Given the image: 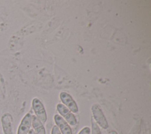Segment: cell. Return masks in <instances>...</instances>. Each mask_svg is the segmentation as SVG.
<instances>
[{"label":"cell","instance_id":"6da1fadb","mask_svg":"<svg viewBox=\"0 0 151 134\" xmlns=\"http://www.w3.org/2000/svg\"><path fill=\"white\" fill-rule=\"evenodd\" d=\"M91 112L96 123L101 128L107 129L109 128V123L100 105L96 103L93 104L91 106Z\"/></svg>","mask_w":151,"mask_h":134},{"label":"cell","instance_id":"7a4b0ae2","mask_svg":"<svg viewBox=\"0 0 151 134\" xmlns=\"http://www.w3.org/2000/svg\"><path fill=\"white\" fill-rule=\"evenodd\" d=\"M57 110L60 116L71 126H75L77 123V119L74 115L63 104L58 103L57 105Z\"/></svg>","mask_w":151,"mask_h":134},{"label":"cell","instance_id":"3957f363","mask_svg":"<svg viewBox=\"0 0 151 134\" xmlns=\"http://www.w3.org/2000/svg\"><path fill=\"white\" fill-rule=\"evenodd\" d=\"M32 107L35 114V116L42 123H45L47 119V116L42 102L38 98H34L32 101Z\"/></svg>","mask_w":151,"mask_h":134},{"label":"cell","instance_id":"277c9868","mask_svg":"<svg viewBox=\"0 0 151 134\" xmlns=\"http://www.w3.org/2000/svg\"><path fill=\"white\" fill-rule=\"evenodd\" d=\"M60 99L63 104L72 113H77L78 109L77 104L72 96L67 92L63 91L60 94Z\"/></svg>","mask_w":151,"mask_h":134},{"label":"cell","instance_id":"5b68a950","mask_svg":"<svg viewBox=\"0 0 151 134\" xmlns=\"http://www.w3.org/2000/svg\"><path fill=\"white\" fill-rule=\"evenodd\" d=\"M32 115L27 113L22 119L18 126L17 134H28L32 125Z\"/></svg>","mask_w":151,"mask_h":134},{"label":"cell","instance_id":"8992f818","mask_svg":"<svg viewBox=\"0 0 151 134\" xmlns=\"http://www.w3.org/2000/svg\"><path fill=\"white\" fill-rule=\"evenodd\" d=\"M13 118L9 113H4L1 117V124L4 134H13Z\"/></svg>","mask_w":151,"mask_h":134},{"label":"cell","instance_id":"52a82bcc","mask_svg":"<svg viewBox=\"0 0 151 134\" xmlns=\"http://www.w3.org/2000/svg\"><path fill=\"white\" fill-rule=\"evenodd\" d=\"M54 119L56 124L55 125L58 128L61 134H72V130L70 125L60 115H55Z\"/></svg>","mask_w":151,"mask_h":134},{"label":"cell","instance_id":"ba28073f","mask_svg":"<svg viewBox=\"0 0 151 134\" xmlns=\"http://www.w3.org/2000/svg\"><path fill=\"white\" fill-rule=\"evenodd\" d=\"M32 126L36 134H46L45 128L42 123L35 116H32Z\"/></svg>","mask_w":151,"mask_h":134},{"label":"cell","instance_id":"9c48e42d","mask_svg":"<svg viewBox=\"0 0 151 134\" xmlns=\"http://www.w3.org/2000/svg\"><path fill=\"white\" fill-rule=\"evenodd\" d=\"M91 134H101L99 125L91 117Z\"/></svg>","mask_w":151,"mask_h":134},{"label":"cell","instance_id":"30bf717a","mask_svg":"<svg viewBox=\"0 0 151 134\" xmlns=\"http://www.w3.org/2000/svg\"><path fill=\"white\" fill-rule=\"evenodd\" d=\"M90 128L86 126L83 128L79 132L78 134H90Z\"/></svg>","mask_w":151,"mask_h":134},{"label":"cell","instance_id":"8fae6325","mask_svg":"<svg viewBox=\"0 0 151 134\" xmlns=\"http://www.w3.org/2000/svg\"><path fill=\"white\" fill-rule=\"evenodd\" d=\"M51 134H61V133L58 128L56 125H54L52 128Z\"/></svg>","mask_w":151,"mask_h":134},{"label":"cell","instance_id":"7c38bea8","mask_svg":"<svg viewBox=\"0 0 151 134\" xmlns=\"http://www.w3.org/2000/svg\"><path fill=\"white\" fill-rule=\"evenodd\" d=\"M28 134H36V133H35V132L34 131L33 129H30V130L29 131Z\"/></svg>","mask_w":151,"mask_h":134}]
</instances>
